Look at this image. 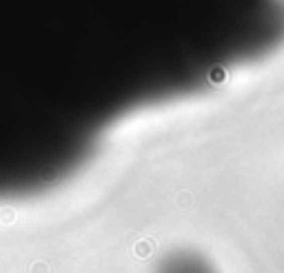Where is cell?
Wrapping results in <instances>:
<instances>
[{"label":"cell","mask_w":284,"mask_h":273,"mask_svg":"<svg viewBox=\"0 0 284 273\" xmlns=\"http://www.w3.org/2000/svg\"><path fill=\"white\" fill-rule=\"evenodd\" d=\"M171 0H0V38L138 40Z\"/></svg>","instance_id":"cell-1"}]
</instances>
